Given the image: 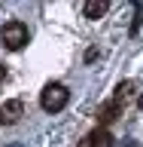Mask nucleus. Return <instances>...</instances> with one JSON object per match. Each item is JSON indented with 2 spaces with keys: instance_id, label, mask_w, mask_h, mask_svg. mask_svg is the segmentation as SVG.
Returning <instances> with one entry per match:
<instances>
[{
  "instance_id": "obj_1",
  "label": "nucleus",
  "mask_w": 143,
  "mask_h": 147,
  "mask_svg": "<svg viewBox=\"0 0 143 147\" xmlns=\"http://www.w3.org/2000/svg\"><path fill=\"white\" fill-rule=\"evenodd\" d=\"M67 98H70V92L64 83H49L43 92H40V107L46 113H58V110L67 107Z\"/></svg>"
},
{
  "instance_id": "obj_2",
  "label": "nucleus",
  "mask_w": 143,
  "mask_h": 147,
  "mask_svg": "<svg viewBox=\"0 0 143 147\" xmlns=\"http://www.w3.org/2000/svg\"><path fill=\"white\" fill-rule=\"evenodd\" d=\"M0 40H3V46L6 49H21V46L27 43V25L25 22H6V25L0 28Z\"/></svg>"
},
{
  "instance_id": "obj_3",
  "label": "nucleus",
  "mask_w": 143,
  "mask_h": 147,
  "mask_svg": "<svg viewBox=\"0 0 143 147\" xmlns=\"http://www.w3.org/2000/svg\"><path fill=\"white\" fill-rule=\"evenodd\" d=\"M21 117H25V104L18 98H9L0 104V126H15Z\"/></svg>"
},
{
  "instance_id": "obj_4",
  "label": "nucleus",
  "mask_w": 143,
  "mask_h": 147,
  "mask_svg": "<svg viewBox=\"0 0 143 147\" xmlns=\"http://www.w3.org/2000/svg\"><path fill=\"white\" fill-rule=\"evenodd\" d=\"M119 117H122V101L110 98V101H104V104H100V110H98V126L107 129L110 123H116Z\"/></svg>"
},
{
  "instance_id": "obj_5",
  "label": "nucleus",
  "mask_w": 143,
  "mask_h": 147,
  "mask_svg": "<svg viewBox=\"0 0 143 147\" xmlns=\"http://www.w3.org/2000/svg\"><path fill=\"white\" fill-rule=\"evenodd\" d=\"M113 144H116V138L110 135V129L98 126V129H91L88 135H85V141H82L79 147H113Z\"/></svg>"
},
{
  "instance_id": "obj_6",
  "label": "nucleus",
  "mask_w": 143,
  "mask_h": 147,
  "mask_svg": "<svg viewBox=\"0 0 143 147\" xmlns=\"http://www.w3.org/2000/svg\"><path fill=\"white\" fill-rule=\"evenodd\" d=\"M107 9H110L107 0H88V3L82 6V12H85V18H100Z\"/></svg>"
},
{
  "instance_id": "obj_7",
  "label": "nucleus",
  "mask_w": 143,
  "mask_h": 147,
  "mask_svg": "<svg viewBox=\"0 0 143 147\" xmlns=\"http://www.w3.org/2000/svg\"><path fill=\"white\" fill-rule=\"evenodd\" d=\"M134 89H137V83H134V80L119 83V89H116V101H125L128 95H134Z\"/></svg>"
},
{
  "instance_id": "obj_8",
  "label": "nucleus",
  "mask_w": 143,
  "mask_h": 147,
  "mask_svg": "<svg viewBox=\"0 0 143 147\" xmlns=\"http://www.w3.org/2000/svg\"><path fill=\"white\" fill-rule=\"evenodd\" d=\"M3 77H6V67H3V64H0V83H3Z\"/></svg>"
},
{
  "instance_id": "obj_9",
  "label": "nucleus",
  "mask_w": 143,
  "mask_h": 147,
  "mask_svg": "<svg viewBox=\"0 0 143 147\" xmlns=\"http://www.w3.org/2000/svg\"><path fill=\"white\" fill-rule=\"evenodd\" d=\"M137 107H140V110H143V95H140V98H137Z\"/></svg>"
}]
</instances>
